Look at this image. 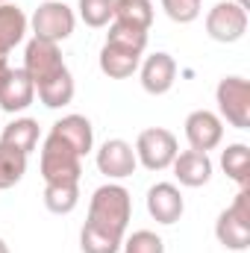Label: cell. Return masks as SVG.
<instances>
[{"mask_svg": "<svg viewBox=\"0 0 250 253\" xmlns=\"http://www.w3.org/2000/svg\"><path fill=\"white\" fill-rule=\"evenodd\" d=\"M129 215H132V200H129V191L124 186H115V183H106L91 194V203H88V224L106 230V233H115L124 239L126 224H129Z\"/></svg>", "mask_w": 250, "mask_h": 253, "instance_id": "cell-1", "label": "cell"}, {"mask_svg": "<svg viewBox=\"0 0 250 253\" xmlns=\"http://www.w3.org/2000/svg\"><path fill=\"white\" fill-rule=\"evenodd\" d=\"M39 165H42L44 186L47 183H80V174H83V156L53 132L44 138Z\"/></svg>", "mask_w": 250, "mask_h": 253, "instance_id": "cell-2", "label": "cell"}, {"mask_svg": "<svg viewBox=\"0 0 250 253\" xmlns=\"http://www.w3.org/2000/svg\"><path fill=\"white\" fill-rule=\"evenodd\" d=\"M215 236L227 251H248L250 248V191L242 189L233 206H227L215 221Z\"/></svg>", "mask_w": 250, "mask_h": 253, "instance_id": "cell-3", "label": "cell"}, {"mask_svg": "<svg viewBox=\"0 0 250 253\" xmlns=\"http://www.w3.org/2000/svg\"><path fill=\"white\" fill-rule=\"evenodd\" d=\"M221 118L236 129L250 126V83L245 77H224L215 88Z\"/></svg>", "mask_w": 250, "mask_h": 253, "instance_id": "cell-4", "label": "cell"}, {"mask_svg": "<svg viewBox=\"0 0 250 253\" xmlns=\"http://www.w3.org/2000/svg\"><path fill=\"white\" fill-rule=\"evenodd\" d=\"M177 135L165 126H150L144 132H138L135 141V159L147 168V171H165L171 168V162L177 159Z\"/></svg>", "mask_w": 250, "mask_h": 253, "instance_id": "cell-5", "label": "cell"}, {"mask_svg": "<svg viewBox=\"0 0 250 253\" xmlns=\"http://www.w3.org/2000/svg\"><path fill=\"white\" fill-rule=\"evenodd\" d=\"M206 33L221 42V44H233L248 33V9H242L239 3H215L206 15Z\"/></svg>", "mask_w": 250, "mask_h": 253, "instance_id": "cell-6", "label": "cell"}, {"mask_svg": "<svg viewBox=\"0 0 250 253\" xmlns=\"http://www.w3.org/2000/svg\"><path fill=\"white\" fill-rule=\"evenodd\" d=\"M33 33H36V39H44V42H53V44H59L65 42L71 33H74V12L65 6V3H56V0H44L39 9H36V15H33Z\"/></svg>", "mask_w": 250, "mask_h": 253, "instance_id": "cell-7", "label": "cell"}, {"mask_svg": "<svg viewBox=\"0 0 250 253\" xmlns=\"http://www.w3.org/2000/svg\"><path fill=\"white\" fill-rule=\"evenodd\" d=\"M24 71L30 74L33 85H42V83H47L50 77H56L59 71H65L59 44L33 36V42H30L27 50H24Z\"/></svg>", "mask_w": 250, "mask_h": 253, "instance_id": "cell-8", "label": "cell"}, {"mask_svg": "<svg viewBox=\"0 0 250 253\" xmlns=\"http://www.w3.org/2000/svg\"><path fill=\"white\" fill-rule=\"evenodd\" d=\"M186 138L191 144V150H200V153H209L221 144L224 138V124L215 112L209 109H197L186 118Z\"/></svg>", "mask_w": 250, "mask_h": 253, "instance_id": "cell-9", "label": "cell"}, {"mask_svg": "<svg viewBox=\"0 0 250 253\" xmlns=\"http://www.w3.org/2000/svg\"><path fill=\"white\" fill-rule=\"evenodd\" d=\"M135 165H138L135 150L126 144L124 138H109V141H103V147L97 150V168H100V174H106L109 180L132 177Z\"/></svg>", "mask_w": 250, "mask_h": 253, "instance_id": "cell-10", "label": "cell"}, {"mask_svg": "<svg viewBox=\"0 0 250 253\" xmlns=\"http://www.w3.org/2000/svg\"><path fill=\"white\" fill-rule=\"evenodd\" d=\"M183 209H186L183 194H180V189L174 183H156V186H150V191H147V212H150V218L156 224H165V227L177 224L183 218Z\"/></svg>", "mask_w": 250, "mask_h": 253, "instance_id": "cell-11", "label": "cell"}, {"mask_svg": "<svg viewBox=\"0 0 250 253\" xmlns=\"http://www.w3.org/2000/svg\"><path fill=\"white\" fill-rule=\"evenodd\" d=\"M36 100V85L24 68H9V74L0 83V109L3 112H21Z\"/></svg>", "mask_w": 250, "mask_h": 253, "instance_id": "cell-12", "label": "cell"}, {"mask_svg": "<svg viewBox=\"0 0 250 253\" xmlns=\"http://www.w3.org/2000/svg\"><path fill=\"white\" fill-rule=\"evenodd\" d=\"M174 80H177V62L171 53H153L141 62V85L147 94L171 91Z\"/></svg>", "mask_w": 250, "mask_h": 253, "instance_id": "cell-13", "label": "cell"}, {"mask_svg": "<svg viewBox=\"0 0 250 253\" xmlns=\"http://www.w3.org/2000/svg\"><path fill=\"white\" fill-rule=\"evenodd\" d=\"M171 165H174V177L188 189H200V186H206L212 180V159H209V153L186 150V153H177V159Z\"/></svg>", "mask_w": 250, "mask_h": 253, "instance_id": "cell-14", "label": "cell"}, {"mask_svg": "<svg viewBox=\"0 0 250 253\" xmlns=\"http://www.w3.org/2000/svg\"><path fill=\"white\" fill-rule=\"evenodd\" d=\"M53 135H59L65 144H71L80 156H85L94 144V132H91V121L85 115H65L62 121L50 126Z\"/></svg>", "mask_w": 250, "mask_h": 253, "instance_id": "cell-15", "label": "cell"}, {"mask_svg": "<svg viewBox=\"0 0 250 253\" xmlns=\"http://www.w3.org/2000/svg\"><path fill=\"white\" fill-rule=\"evenodd\" d=\"M27 15L15 3H0V56H9L12 47L24 42Z\"/></svg>", "mask_w": 250, "mask_h": 253, "instance_id": "cell-16", "label": "cell"}, {"mask_svg": "<svg viewBox=\"0 0 250 253\" xmlns=\"http://www.w3.org/2000/svg\"><path fill=\"white\" fill-rule=\"evenodd\" d=\"M141 65V53H132L124 47H115V44H103L100 50V71L109 77V80H126L138 71Z\"/></svg>", "mask_w": 250, "mask_h": 253, "instance_id": "cell-17", "label": "cell"}, {"mask_svg": "<svg viewBox=\"0 0 250 253\" xmlns=\"http://www.w3.org/2000/svg\"><path fill=\"white\" fill-rule=\"evenodd\" d=\"M36 94H39V100L47 109H62V106H68L74 100V77H71V71L65 68L56 77H50L47 83L36 85Z\"/></svg>", "mask_w": 250, "mask_h": 253, "instance_id": "cell-18", "label": "cell"}, {"mask_svg": "<svg viewBox=\"0 0 250 253\" xmlns=\"http://www.w3.org/2000/svg\"><path fill=\"white\" fill-rule=\"evenodd\" d=\"M0 141L30 156L36 150V144H39V121H33V118H15L12 124L3 129Z\"/></svg>", "mask_w": 250, "mask_h": 253, "instance_id": "cell-19", "label": "cell"}, {"mask_svg": "<svg viewBox=\"0 0 250 253\" xmlns=\"http://www.w3.org/2000/svg\"><path fill=\"white\" fill-rule=\"evenodd\" d=\"M221 168H224V174L233 183H239L242 189H248L250 186V150H248V144H230L221 153Z\"/></svg>", "mask_w": 250, "mask_h": 253, "instance_id": "cell-20", "label": "cell"}, {"mask_svg": "<svg viewBox=\"0 0 250 253\" xmlns=\"http://www.w3.org/2000/svg\"><path fill=\"white\" fill-rule=\"evenodd\" d=\"M118 24H129L135 30H150L153 24V3L150 0H115V18Z\"/></svg>", "mask_w": 250, "mask_h": 253, "instance_id": "cell-21", "label": "cell"}, {"mask_svg": "<svg viewBox=\"0 0 250 253\" xmlns=\"http://www.w3.org/2000/svg\"><path fill=\"white\" fill-rule=\"evenodd\" d=\"M80 203V186L77 183H47L44 186V206L53 215H68Z\"/></svg>", "mask_w": 250, "mask_h": 253, "instance_id": "cell-22", "label": "cell"}, {"mask_svg": "<svg viewBox=\"0 0 250 253\" xmlns=\"http://www.w3.org/2000/svg\"><path fill=\"white\" fill-rule=\"evenodd\" d=\"M121 245H124L121 236L106 233V230H100V227H94L88 221H85V227L80 233V248H83V253H118Z\"/></svg>", "mask_w": 250, "mask_h": 253, "instance_id": "cell-23", "label": "cell"}, {"mask_svg": "<svg viewBox=\"0 0 250 253\" xmlns=\"http://www.w3.org/2000/svg\"><path fill=\"white\" fill-rule=\"evenodd\" d=\"M24 171H27V153H21V150L0 141V191L21 183Z\"/></svg>", "mask_w": 250, "mask_h": 253, "instance_id": "cell-24", "label": "cell"}, {"mask_svg": "<svg viewBox=\"0 0 250 253\" xmlns=\"http://www.w3.org/2000/svg\"><path fill=\"white\" fill-rule=\"evenodd\" d=\"M106 44L124 47V50H132V53H144V47H147V33H144V30H135V27H129V24L112 21V27H109V33H106Z\"/></svg>", "mask_w": 250, "mask_h": 253, "instance_id": "cell-25", "label": "cell"}, {"mask_svg": "<svg viewBox=\"0 0 250 253\" xmlns=\"http://www.w3.org/2000/svg\"><path fill=\"white\" fill-rule=\"evenodd\" d=\"M80 18L85 27H106L115 18V0H80Z\"/></svg>", "mask_w": 250, "mask_h": 253, "instance_id": "cell-26", "label": "cell"}, {"mask_svg": "<svg viewBox=\"0 0 250 253\" xmlns=\"http://www.w3.org/2000/svg\"><path fill=\"white\" fill-rule=\"evenodd\" d=\"M124 253H165V242L150 230H138L126 239Z\"/></svg>", "mask_w": 250, "mask_h": 253, "instance_id": "cell-27", "label": "cell"}, {"mask_svg": "<svg viewBox=\"0 0 250 253\" xmlns=\"http://www.w3.org/2000/svg\"><path fill=\"white\" fill-rule=\"evenodd\" d=\"M162 9L174 24H191L200 15V0H162Z\"/></svg>", "mask_w": 250, "mask_h": 253, "instance_id": "cell-28", "label": "cell"}, {"mask_svg": "<svg viewBox=\"0 0 250 253\" xmlns=\"http://www.w3.org/2000/svg\"><path fill=\"white\" fill-rule=\"evenodd\" d=\"M9 74V59L6 56H0V83H3V77Z\"/></svg>", "mask_w": 250, "mask_h": 253, "instance_id": "cell-29", "label": "cell"}, {"mask_svg": "<svg viewBox=\"0 0 250 253\" xmlns=\"http://www.w3.org/2000/svg\"><path fill=\"white\" fill-rule=\"evenodd\" d=\"M0 253H9V248H6V242L0 239Z\"/></svg>", "mask_w": 250, "mask_h": 253, "instance_id": "cell-30", "label": "cell"}, {"mask_svg": "<svg viewBox=\"0 0 250 253\" xmlns=\"http://www.w3.org/2000/svg\"><path fill=\"white\" fill-rule=\"evenodd\" d=\"M0 3H9V0H0Z\"/></svg>", "mask_w": 250, "mask_h": 253, "instance_id": "cell-31", "label": "cell"}]
</instances>
